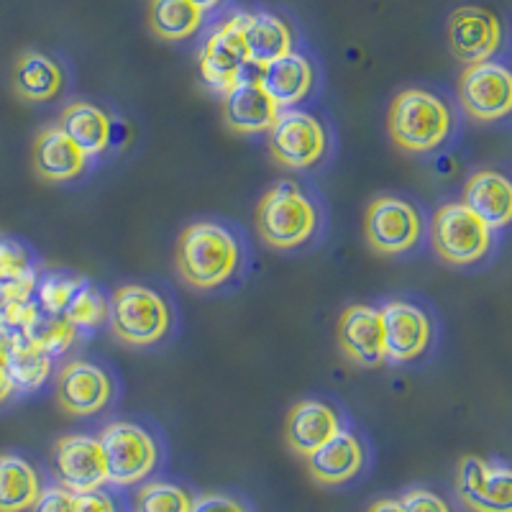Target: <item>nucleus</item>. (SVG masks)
Wrapping results in <instances>:
<instances>
[{
  "label": "nucleus",
  "instance_id": "nucleus-39",
  "mask_svg": "<svg viewBox=\"0 0 512 512\" xmlns=\"http://www.w3.org/2000/svg\"><path fill=\"white\" fill-rule=\"evenodd\" d=\"M369 512H405L402 510V502L400 500H377Z\"/></svg>",
  "mask_w": 512,
  "mask_h": 512
},
{
  "label": "nucleus",
  "instance_id": "nucleus-12",
  "mask_svg": "<svg viewBox=\"0 0 512 512\" xmlns=\"http://www.w3.org/2000/svg\"><path fill=\"white\" fill-rule=\"evenodd\" d=\"M384 331V356L390 361H415L428 351L433 338L431 318L408 300H390L379 310Z\"/></svg>",
  "mask_w": 512,
  "mask_h": 512
},
{
  "label": "nucleus",
  "instance_id": "nucleus-19",
  "mask_svg": "<svg viewBox=\"0 0 512 512\" xmlns=\"http://www.w3.org/2000/svg\"><path fill=\"white\" fill-rule=\"evenodd\" d=\"M241 34L251 67H264L274 59L285 57L295 44L290 24L269 11H241Z\"/></svg>",
  "mask_w": 512,
  "mask_h": 512
},
{
  "label": "nucleus",
  "instance_id": "nucleus-21",
  "mask_svg": "<svg viewBox=\"0 0 512 512\" xmlns=\"http://www.w3.org/2000/svg\"><path fill=\"white\" fill-rule=\"evenodd\" d=\"M308 459V472L320 484H344L354 479L364 466V446L349 431L336 433L323 446H318Z\"/></svg>",
  "mask_w": 512,
  "mask_h": 512
},
{
  "label": "nucleus",
  "instance_id": "nucleus-29",
  "mask_svg": "<svg viewBox=\"0 0 512 512\" xmlns=\"http://www.w3.org/2000/svg\"><path fill=\"white\" fill-rule=\"evenodd\" d=\"M26 338H31L36 346H41V349L47 351L49 356H59L64 354V351L70 349L72 344L77 341V328L72 326V323H67V320L62 318V315H47L41 313L39 318L31 323L29 328H24Z\"/></svg>",
  "mask_w": 512,
  "mask_h": 512
},
{
  "label": "nucleus",
  "instance_id": "nucleus-22",
  "mask_svg": "<svg viewBox=\"0 0 512 512\" xmlns=\"http://www.w3.org/2000/svg\"><path fill=\"white\" fill-rule=\"evenodd\" d=\"M461 203L472 210L474 216L482 218L492 231L505 228L512 218V185L505 175L482 169L469 177L464 187Z\"/></svg>",
  "mask_w": 512,
  "mask_h": 512
},
{
  "label": "nucleus",
  "instance_id": "nucleus-18",
  "mask_svg": "<svg viewBox=\"0 0 512 512\" xmlns=\"http://www.w3.org/2000/svg\"><path fill=\"white\" fill-rule=\"evenodd\" d=\"M259 85L267 90L269 98L277 103L280 111L285 108H295L297 103H303L313 90V64L305 54L290 52L285 57L274 59V62L259 67L256 75Z\"/></svg>",
  "mask_w": 512,
  "mask_h": 512
},
{
  "label": "nucleus",
  "instance_id": "nucleus-16",
  "mask_svg": "<svg viewBox=\"0 0 512 512\" xmlns=\"http://www.w3.org/2000/svg\"><path fill=\"white\" fill-rule=\"evenodd\" d=\"M57 397L70 415H95L111 402L113 382L98 364L70 361L59 374Z\"/></svg>",
  "mask_w": 512,
  "mask_h": 512
},
{
  "label": "nucleus",
  "instance_id": "nucleus-27",
  "mask_svg": "<svg viewBox=\"0 0 512 512\" xmlns=\"http://www.w3.org/2000/svg\"><path fill=\"white\" fill-rule=\"evenodd\" d=\"M39 492V472L24 456L0 454V512H26Z\"/></svg>",
  "mask_w": 512,
  "mask_h": 512
},
{
  "label": "nucleus",
  "instance_id": "nucleus-2",
  "mask_svg": "<svg viewBox=\"0 0 512 512\" xmlns=\"http://www.w3.org/2000/svg\"><path fill=\"white\" fill-rule=\"evenodd\" d=\"M454 116L431 90L408 88L390 105V136L402 152L431 154L451 136Z\"/></svg>",
  "mask_w": 512,
  "mask_h": 512
},
{
  "label": "nucleus",
  "instance_id": "nucleus-9",
  "mask_svg": "<svg viewBox=\"0 0 512 512\" xmlns=\"http://www.w3.org/2000/svg\"><path fill=\"white\" fill-rule=\"evenodd\" d=\"M367 241L374 251L400 256L413 251L423 239V216L410 200L377 198L367 210L364 221Z\"/></svg>",
  "mask_w": 512,
  "mask_h": 512
},
{
  "label": "nucleus",
  "instance_id": "nucleus-17",
  "mask_svg": "<svg viewBox=\"0 0 512 512\" xmlns=\"http://www.w3.org/2000/svg\"><path fill=\"white\" fill-rule=\"evenodd\" d=\"M277 116H280V108L256 77L244 75L223 95V118L233 134H267Z\"/></svg>",
  "mask_w": 512,
  "mask_h": 512
},
{
  "label": "nucleus",
  "instance_id": "nucleus-5",
  "mask_svg": "<svg viewBox=\"0 0 512 512\" xmlns=\"http://www.w3.org/2000/svg\"><path fill=\"white\" fill-rule=\"evenodd\" d=\"M98 441L103 448L105 472L111 484L128 487V484L141 482L154 472L159 461L157 441L152 433L136 423L118 420V423L105 425Z\"/></svg>",
  "mask_w": 512,
  "mask_h": 512
},
{
  "label": "nucleus",
  "instance_id": "nucleus-23",
  "mask_svg": "<svg viewBox=\"0 0 512 512\" xmlns=\"http://www.w3.org/2000/svg\"><path fill=\"white\" fill-rule=\"evenodd\" d=\"M88 154L77 149L72 139L59 126L41 131L34 144L36 175L49 182H70L88 167Z\"/></svg>",
  "mask_w": 512,
  "mask_h": 512
},
{
  "label": "nucleus",
  "instance_id": "nucleus-35",
  "mask_svg": "<svg viewBox=\"0 0 512 512\" xmlns=\"http://www.w3.org/2000/svg\"><path fill=\"white\" fill-rule=\"evenodd\" d=\"M72 502H75V495L70 489H64L62 484L59 487L41 489L39 497H36L34 505L29 507L31 512H72Z\"/></svg>",
  "mask_w": 512,
  "mask_h": 512
},
{
  "label": "nucleus",
  "instance_id": "nucleus-13",
  "mask_svg": "<svg viewBox=\"0 0 512 512\" xmlns=\"http://www.w3.org/2000/svg\"><path fill=\"white\" fill-rule=\"evenodd\" d=\"M500 18L482 6H461L448 18V47L466 64L487 62L502 47Z\"/></svg>",
  "mask_w": 512,
  "mask_h": 512
},
{
  "label": "nucleus",
  "instance_id": "nucleus-20",
  "mask_svg": "<svg viewBox=\"0 0 512 512\" xmlns=\"http://www.w3.org/2000/svg\"><path fill=\"white\" fill-rule=\"evenodd\" d=\"M344 428V420L333 405L320 400H303L287 415V443L295 454L308 456L328 438Z\"/></svg>",
  "mask_w": 512,
  "mask_h": 512
},
{
  "label": "nucleus",
  "instance_id": "nucleus-3",
  "mask_svg": "<svg viewBox=\"0 0 512 512\" xmlns=\"http://www.w3.org/2000/svg\"><path fill=\"white\" fill-rule=\"evenodd\" d=\"M318 208L295 182H277L256 208V228L274 249H297L318 231Z\"/></svg>",
  "mask_w": 512,
  "mask_h": 512
},
{
  "label": "nucleus",
  "instance_id": "nucleus-7",
  "mask_svg": "<svg viewBox=\"0 0 512 512\" xmlns=\"http://www.w3.org/2000/svg\"><path fill=\"white\" fill-rule=\"evenodd\" d=\"M269 154L287 169H308L323 159L328 134L323 123L305 111L285 108L267 131Z\"/></svg>",
  "mask_w": 512,
  "mask_h": 512
},
{
  "label": "nucleus",
  "instance_id": "nucleus-31",
  "mask_svg": "<svg viewBox=\"0 0 512 512\" xmlns=\"http://www.w3.org/2000/svg\"><path fill=\"white\" fill-rule=\"evenodd\" d=\"M62 318L67 320V323H72L77 331L98 328L108 320V300H105L103 292H100L98 287L85 282V285L72 295V300L67 303V308H64Z\"/></svg>",
  "mask_w": 512,
  "mask_h": 512
},
{
  "label": "nucleus",
  "instance_id": "nucleus-24",
  "mask_svg": "<svg viewBox=\"0 0 512 512\" xmlns=\"http://www.w3.org/2000/svg\"><path fill=\"white\" fill-rule=\"evenodd\" d=\"M13 88L31 103H49L64 88L62 67L49 54L26 52L13 67Z\"/></svg>",
  "mask_w": 512,
  "mask_h": 512
},
{
  "label": "nucleus",
  "instance_id": "nucleus-28",
  "mask_svg": "<svg viewBox=\"0 0 512 512\" xmlns=\"http://www.w3.org/2000/svg\"><path fill=\"white\" fill-rule=\"evenodd\" d=\"M205 13L190 0H152L149 3V26L164 41H185L198 34Z\"/></svg>",
  "mask_w": 512,
  "mask_h": 512
},
{
  "label": "nucleus",
  "instance_id": "nucleus-14",
  "mask_svg": "<svg viewBox=\"0 0 512 512\" xmlns=\"http://www.w3.org/2000/svg\"><path fill=\"white\" fill-rule=\"evenodd\" d=\"M54 472L72 495L100 489L108 482L100 441L93 436H67L54 446Z\"/></svg>",
  "mask_w": 512,
  "mask_h": 512
},
{
  "label": "nucleus",
  "instance_id": "nucleus-10",
  "mask_svg": "<svg viewBox=\"0 0 512 512\" xmlns=\"http://www.w3.org/2000/svg\"><path fill=\"white\" fill-rule=\"evenodd\" d=\"M459 103L477 121H500L512 111V75L505 64H466L459 77Z\"/></svg>",
  "mask_w": 512,
  "mask_h": 512
},
{
  "label": "nucleus",
  "instance_id": "nucleus-4",
  "mask_svg": "<svg viewBox=\"0 0 512 512\" xmlns=\"http://www.w3.org/2000/svg\"><path fill=\"white\" fill-rule=\"evenodd\" d=\"M108 323L128 346H152L172 326V310L164 295L146 285H123L108 300Z\"/></svg>",
  "mask_w": 512,
  "mask_h": 512
},
{
  "label": "nucleus",
  "instance_id": "nucleus-26",
  "mask_svg": "<svg viewBox=\"0 0 512 512\" xmlns=\"http://www.w3.org/2000/svg\"><path fill=\"white\" fill-rule=\"evenodd\" d=\"M6 372L16 392H34L52 374V356L21 331H11L6 351Z\"/></svg>",
  "mask_w": 512,
  "mask_h": 512
},
{
  "label": "nucleus",
  "instance_id": "nucleus-15",
  "mask_svg": "<svg viewBox=\"0 0 512 512\" xmlns=\"http://www.w3.org/2000/svg\"><path fill=\"white\" fill-rule=\"evenodd\" d=\"M338 344L356 367H379L384 356L382 315L372 305H349L338 320Z\"/></svg>",
  "mask_w": 512,
  "mask_h": 512
},
{
  "label": "nucleus",
  "instance_id": "nucleus-25",
  "mask_svg": "<svg viewBox=\"0 0 512 512\" xmlns=\"http://www.w3.org/2000/svg\"><path fill=\"white\" fill-rule=\"evenodd\" d=\"M59 128L88 157H98L111 144V118H108L103 108L93 103H82L80 100V103L67 105Z\"/></svg>",
  "mask_w": 512,
  "mask_h": 512
},
{
  "label": "nucleus",
  "instance_id": "nucleus-36",
  "mask_svg": "<svg viewBox=\"0 0 512 512\" xmlns=\"http://www.w3.org/2000/svg\"><path fill=\"white\" fill-rule=\"evenodd\" d=\"M72 512H116V502L103 489H90V492L75 495Z\"/></svg>",
  "mask_w": 512,
  "mask_h": 512
},
{
  "label": "nucleus",
  "instance_id": "nucleus-38",
  "mask_svg": "<svg viewBox=\"0 0 512 512\" xmlns=\"http://www.w3.org/2000/svg\"><path fill=\"white\" fill-rule=\"evenodd\" d=\"M13 382H11V377H8V372H6V367H3V364H0V405H3V402L8 400V397L13 395Z\"/></svg>",
  "mask_w": 512,
  "mask_h": 512
},
{
  "label": "nucleus",
  "instance_id": "nucleus-34",
  "mask_svg": "<svg viewBox=\"0 0 512 512\" xmlns=\"http://www.w3.org/2000/svg\"><path fill=\"white\" fill-rule=\"evenodd\" d=\"M400 502L405 512H451L448 502L431 489H410L402 495Z\"/></svg>",
  "mask_w": 512,
  "mask_h": 512
},
{
  "label": "nucleus",
  "instance_id": "nucleus-1",
  "mask_svg": "<svg viewBox=\"0 0 512 512\" xmlns=\"http://www.w3.org/2000/svg\"><path fill=\"white\" fill-rule=\"evenodd\" d=\"M241 256L231 228L218 221H198L180 233L177 272L195 290H216L239 272Z\"/></svg>",
  "mask_w": 512,
  "mask_h": 512
},
{
  "label": "nucleus",
  "instance_id": "nucleus-30",
  "mask_svg": "<svg viewBox=\"0 0 512 512\" xmlns=\"http://www.w3.org/2000/svg\"><path fill=\"white\" fill-rule=\"evenodd\" d=\"M88 280L75 277V274L64 272H44L41 277H36V303H39L41 313L47 315H62L67 303L72 300L77 290L85 285Z\"/></svg>",
  "mask_w": 512,
  "mask_h": 512
},
{
  "label": "nucleus",
  "instance_id": "nucleus-8",
  "mask_svg": "<svg viewBox=\"0 0 512 512\" xmlns=\"http://www.w3.org/2000/svg\"><path fill=\"white\" fill-rule=\"evenodd\" d=\"M198 67L205 85L218 95H226L246 75L249 57L241 34V11L231 13L221 24L213 26L200 49Z\"/></svg>",
  "mask_w": 512,
  "mask_h": 512
},
{
  "label": "nucleus",
  "instance_id": "nucleus-40",
  "mask_svg": "<svg viewBox=\"0 0 512 512\" xmlns=\"http://www.w3.org/2000/svg\"><path fill=\"white\" fill-rule=\"evenodd\" d=\"M190 3H195V6H198L200 11L208 13V11H216V8H221L223 3H226V0H190Z\"/></svg>",
  "mask_w": 512,
  "mask_h": 512
},
{
  "label": "nucleus",
  "instance_id": "nucleus-33",
  "mask_svg": "<svg viewBox=\"0 0 512 512\" xmlns=\"http://www.w3.org/2000/svg\"><path fill=\"white\" fill-rule=\"evenodd\" d=\"M29 274H36L29 249L18 241L0 236V282L21 280Z\"/></svg>",
  "mask_w": 512,
  "mask_h": 512
},
{
  "label": "nucleus",
  "instance_id": "nucleus-37",
  "mask_svg": "<svg viewBox=\"0 0 512 512\" xmlns=\"http://www.w3.org/2000/svg\"><path fill=\"white\" fill-rule=\"evenodd\" d=\"M190 512H246V507L226 495H205L200 500H192Z\"/></svg>",
  "mask_w": 512,
  "mask_h": 512
},
{
  "label": "nucleus",
  "instance_id": "nucleus-32",
  "mask_svg": "<svg viewBox=\"0 0 512 512\" xmlns=\"http://www.w3.org/2000/svg\"><path fill=\"white\" fill-rule=\"evenodd\" d=\"M190 507V492L169 482L144 484L136 497V512H190Z\"/></svg>",
  "mask_w": 512,
  "mask_h": 512
},
{
  "label": "nucleus",
  "instance_id": "nucleus-6",
  "mask_svg": "<svg viewBox=\"0 0 512 512\" xmlns=\"http://www.w3.org/2000/svg\"><path fill=\"white\" fill-rule=\"evenodd\" d=\"M431 241L443 262L466 267L489 254L492 228L474 216L464 203H448L433 216Z\"/></svg>",
  "mask_w": 512,
  "mask_h": 512
},
{
  "label": "nucleus",
  "instance_id": "nucleus-11",
  "mask_svg": "<svg viewBox=\"0 0 512 512\" xmlns=\"http://www.w3.org/2000/svg\"><path fill=\"white\" fill-rule=\"evenodd\" d=\"M456 492L474 512H512V474L497 461L464 456L456 469Z\"/></svg>",
  "mask_w": 512,
  "mask_h": 512
}]
</instances>
